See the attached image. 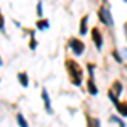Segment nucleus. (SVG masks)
<instances>
[{
	"instance_id": "nucleus-22",
	"label": "nucleus",
	"mask_w": 127,
	"mask_h": 127,
	"mask_svg": "<svg viewBox=\"0 0 127 127\" xmlns=\"http://www.w3.org/2000/svg\"><path fill=\"white\" fill-rule=\"evenodd\" d=\"M124 2H127V0H124Z\"/></svg>"
},
{
	"instance_id": "nucleus-2",
	"label": "nucleus",
	"mask_w": 127,
	"mask_h": 127,
	"mask_svg": "<svg viewBox=\"0 0 127 127\" xmlns=\"http://www.w3.org/2000/svg\"><path fill=\"white\" fill-rule=\"evenodd\" d=\"M97 15H98V20H100L103 26L114 27V17H112V12H110V3H108L107 0H103L102 5L98 7Z\"/></svg>"
},
{
	"instance_id": "nucleus-3",
	"label": "nucleus",
	"mask_w": 127,
	"mask_h": 127,
	"mask_svg": "<svg viewBox=\"0 0 127 127\" xmlns=\"http://www.w3.org/2000/svg\"><path fill=\"white\" fill-rule=\"evenodd\" d=\"M122 92H124V85H122V81L120 80H114V83L110 85L108 88V98H110V102L115 105L119 102V98L122 95Z\"/></svg>"
},
{
	"instance_id": "nucleus-9",
	"label": "nucleus",
	"mask_w": 127,
	"mask_h": 127,
	"mask_svg": "<svg viewBox=\"0 0 127 127\" xmlns=\"http://www.w3.org/2000/svg\"><path fill=\"white\" fill-rule=\"evenodd\" d=\"M88 32V14H85L80 19V36H87Z\"/></svg>"
},
{
	"instance_id": "nucleus-1",
	"label": "nucleus",
	"mask_w": 127,
	"mask_h": 127,
	"mask_svg": "<svg viewBox=\"0 0 127 127\" xmlns=\"http://www.w3.org/2000/svg\"><path fill=\"white\" fill-rule=\"evenodd\" d=\"M64 68H66V71H68L69 81H71L75 87H81V85H83V76H85V75H83V68L80 66L78 61L68 58L66 61H64Z\"/></svg>"
},
{
	"instance_id": "nucleus-21",
	"label": "nucleus",
	"mask_w": 127,
	"mask_h": 127,
	"mask_svg": "<svg viewBox=\"0 0 127 127\" xmlns=\"http://www.w3.org/2000/svg\"><path fill=\"white\" fill-rule=\"evenodd\" d=\"M2 64H3V61H2V56H0V66H2Z\"/></svg>"
},
{
	"instance_id": "nucleus-6",
	"label": "nucleus",
	"mask_w": 127,
	"mask_h": 127,
	"mask_svg": "<svg viewBox=\"0 0 127 127\" xmlns=\"http://www.w3.org/2000/svg\"><path fill=\"white\" fill-rule=\"evenodd\" d=\"M41 98H42V105H44V110L48 115H53L54 114V108H53V103H51V97H49V92L46 90V87L41 88Z\"/></svg>"
},
{
	"instance_id": "nucleus-11",
	"label": "nucleus",
	"mask_w": 127,
	"mask_h": 127,
	"mask_svg": "<svg viewBox=\"0 0 127 127\" xmlns=\"http://www.w3.org/2000/svg\"><path fill=\"white\" fill-rule=\"evenodd\" d=\"M115 110H117V114L120 117H127V102H120L119 100L115 103Z\"/></svg>"
},
{
	"instance_id": "nucleus-7",
	"label": "nucleus",
	"mask_w": 127,
	"mask_h": 127,
	"mask_svg": "<svg viewBox=\"0 0 127 127\" xmlns=\"http://www.w3.org/2000/svg\"><path fill=\"white\" fill-rule=\"evenodd\" d=\"M90 34H92V41H93L95 48L100 51V49L103 48V34H102V31L98 29V27H93V29L90 31Z\"/></svg>"
},
{
	"instance_id": "nucleus-5",
	"label": "nucleus",
	"mask_w": 127,
	"mask_h": 127,
	"mask_svg": "<svg viewBox=\"0 0 127 127\" xmlns=\"http://www.w3.org/2000/svg\"><path fill=\"white\" fill-rule=\"evenodd\" d=\"M68 48L71 49L73 56H81L85 53V42L80 37H69L68 39Z\"/></svg>"
},
{
	"instance_id": "nucleus-8",
	"label": "nucleus",
	"mask_w": 127,
	"mask_h": 127,
	"mask_svg": "<svg viewBox=\"0 0 127 127\" xmlns=\"http://www.w3.org/2000/svg\"><path fill=\"white\" fill-rule=\"evenodd\" d=\"M85 124H87V127H102L100 119L92 115V114H88V112H85Z\"/></svg>"
},
{
	"instance_id": "nucleus-13",
	"label": "nucleus",
	"mask_w": 127,
	"mask_h": 127,
	"mask_svg": "<svg viewBox=\"0 0 127 127\" xmlns=\"http://www.w3.org/2000/svg\"><path fill=\"white\" fill-rule=\"evenodd\" d=\"M15 120H17L19 127H29V122H27V119L24 117L22 112H17V114H15Z\"/></svg>"
},
{
	"instance_id": "nucleus-19",
	"label": "nucleus",
	"mask_w": 127,
	"mask_h": 127,
	"mask_svg": "<svg viewBox=\"0 0 127 127\" xmlns=\"http://www.w3.org/2000/svg\"><path fill=\"white\" fill-rule=\"evenodd\" d=\"M120 54H122V58H124V61H126V59H127V48L120 49Z\"/></svg>"
},
{
	"instance_id": "nucleus-16",
	"label": "nucleus",
	"mask_w": 127,
	"mask_h": 127,
	"mask_svg": "<svg viewBox=\"0 0 127 127\" xmlns=\"http://www.w3.org/2000/svg\"><path fill=\"white\" fill-rule=\"evenodd\" d=\"M0 32H5V17H3L2 10H0Z\"/></svg>"
},
{
	"instance_id": "nucleus-12",
	"label": "nucleus",
	"mask_w": 127,
	"mask_h": 127,
	"mask_svg": "<svg viewBox=\"0 0 127 127\" xmlns=\"http://www.w3.org/2000/svg\"><path fill=\"white\" fill-rule=\"evenodd\" d=\"M48 29H49V20L48 19H37L36 31H48Z\"/></svg>"
},
{
	"instance_id": "nucleus-10",
	"label": "nucleus",
	"mask_w": 127,
	"mask_h": 127,
	"mask_svg": "<svg viewBox=\"0 0 127 127\" xmlns=\"http://www.w3.org/2000/svg\"><path fill=\"white\" fill-rule=\"evenodd\" d=\"M17 80H19V83H20L22 88L29 87V75H27L26 71H19V73H17Z\"/></svg>"
},
{
	"instance_id": "nucleus-14",
	"label": "nucleus",
	"mask_w": 127,
	"mask_h": 127,
	"mask_svg": "<svg viewBox=\"0 0 127 127\" xmlns=\"http://www.w3.org/2000/svg\"><path fill=\"white\" fill-rule=\"evenodd\" d=\"M108 120H110L112 124H117L119 127H127V126H126V122H124L122 119L119 117V115H110V117H108Z\"/></svg>"
},
{
	"instance_id": "nucleus-17",
	"label": "nucleus",
	"mask_w": 127,
	"mask_h": 127,
	"mask_svg": "<svg viewBox=\"0 0 127 127\" xmlns=\"http://www.w3.org/2000/svg\"><path fill=\"white\" fill-rule=\"evenodd\" d=\"M36 14H37V17L42 19V2H37V7H36Z\"/></svg>"
},
{
	"instance_id": "nucleus-20",
	"label": "nucleus",
	"mask_w": 127,
	"mask_h": 127,
	"mask_svg": "<svg viewBox=\"0 0 127 127\" xmlns=\"http://www.w3.org/2000/svg\"><path fill=\"white\" fill-rule=\"evenodd\" d=\"M124 31H126V39H127V22L124 24Z\"/></svg>"
},
{
	"instance_id": "nucleus-18",
	"label": "nucleus",
	"mask_w": 127,
	"mask_h": 127,
	"mask_svg": "<svg viewBox=\"0 0 127 127\" xmlns=\"http://www.w3.org/2000/svg\"><path fill=\"white\" fill-rule=\"evenodd\" d=\"M29 48L32 49V51L37 48V41H36V37H31V41H29Z\"/></svg>"
},
{
	"instance_id": "nucleus-4",
	"label": "nucleus",
	"mask_w": 127,
	"mask_h": 127,
	"mask_svg": "<svg viewBox=\"0 0 127 127\" xmlns=\"http://www.w3.org/2000/svg\"><path fill=\"white\" fill-rule=\"evenodd\" d=\"M95 66L90 63L88 64V80H87V92L92 95V97H95V95H98V87L97 83H95Z\"/></svg>"
},
{
	"instance_id": "nucleus-15",
	"label": "nucleus",
	"mask_w": 127,
	"mask_h": 127,
	"mask_svg": "<svg viewBox=\"0 0 127 127\" xmlns=\"http://www.w3.org/2000/svg\"><path fill=\"white\" fill-rule=\"evenodd\" d=\"M112 56H114V59H115V63H119V64H122V63H124V58H122L120 51H117V49H112Z\"/></svg>"
}]
</instances>
